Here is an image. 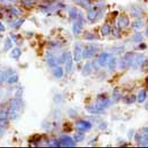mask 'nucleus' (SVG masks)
I'll use <instances>...</instances> for the list:
<instances>
[{
    "label": "nucleus",
    "mask_w": 148,
    "mask_h": 148,
    "mask_svg": "<svg viewBox=\"0 0 148 148\" xmlns=\"http://www.w3.org/2000/svg\"><path fill=\"white\" fill-rule=\"evenodd\" d=\"M23 102L19 98L12 99L10 102V107L8 110V116L12 119L15 120L21 116L23 112Z\"/></svg>",
    "instance_id": "nucleus-1"
},
{
    "label": "nucleus",
    "mask_w": 148,
    "mask_h": 148,
    "mask_svg": "<svg viewBox=\"0 0 148 148\" xmlns=\"http://www.w3.org/2000/svg\"><path fill=\"white\" fill-rule=\"evenodd\" d=\"M112 105V101L109 99H99L98 100L95 107L99 110H103L106 108L109 107Z\"/></svg>",
    "instance_id": "nucleus-2"
},
{
    "label": "nucleus",
    "mask_w": 148,
    "mask_h": 148,
    "mask_svg": "<svg viewBox=\"0 0 148 148\" xmlns=\"http://www.w3.org/2000/svg\"><path fill=\"white\" fill-rule=\"evenodd\" d=\"M97 49L95 45H90L83 51V58H90L94 56V54L97 52Z\"/></svg>",
    "instance_id": "nucleus-3"
},
{
    "label": "nucleus",
    "mask_w": 148,
    "mask_h": 148,
    "mask_svg": "<svg viewBox=\"0 0 148 148\" xmlns=\"http://www.w3.org/2000/svg\"><path fill=\"white\" fill-rule=\"evenodd\" d=\"M8 112L6 110L2 109L0 111V127L2 128L7 124L8 118Z\"/></svg>",
    "instance_id": "nucleus-4"
},
{
    "label": "nucleus",
    "mask_w": 148,
    "mask_h": 148,
    "mask_svg": "<svg viewBox=\"0 0 148 148\" xmlns=\"http://www.w3.org/2000/svg\"><path fill=\"white\" fill-rule=\"evenodd\" d=\"M60 143L65 147H74L75 145L72 138L67 135H63L60 138Z\"/></svg>",
    "instance_id": "nucleus-5"
},
{
    "label": "nucleus",
    "mask_w": 148,
    "mask_h": 148,
    "mask_svg": "<svg viewBox=\"0 0 148 148\" xmlns=\"http://www.w3.org/2000/svg\"><path fill=\"white\" fill-rule=\"evenodd\" d=\"M83 58V51H82V49L81 45H76L74 47V61L78 62L81 60Z\"/></svg>",
    "instance_id": "nucleus-6"
},
{
    "label": "nucleus",
    "mask_w": 148,
    "mask_h": 148,
    "mask_svg": "<svg viewBox=\"0 0 148 148\" xmlns=\"http://www.w3.org/2000/svg\"><path fill=\"white\" fill-rule=\"evenodd\" d=\"M77 129L80 131H88L91 128V124L88 121H78L76 124Z\"/></svg>",
    "instance_id": "nucleus-7"
},
{
    "label": "nucleus",
    "mask_w": 148,
    "mask_h": 148,
    "mask_svg": "<svg viewBox=\"0 0 148 148\" xmlns=\"http://www.w3.org/2000/svg\"><path fill=\"white\" fill-rule=\"evenodd\" d=\"M118 27L121 29H124V28L127 27L129 24V19L127 16H122L118 20Z\"/></svg>",
    "instance_id": "nucleus-8"
},
{
    "label": "nucleus",
    "mask_w": 148,
    "mask_h": 148,
    "mask_svg": "<svg viewBox=\"0 0 148 148\" xmlns=\"http://www.w3.org/2000/svg\"><path fill=\"white\" fill-rule=\"evenodd\" d=\"M47 62L51 66H57L59 61H58V58H57L56 57L54 56L53 54H51V53H47Z\"/></svg>",
    "instance_id": "nucleus-9"
},
{
    "label": "nucleus",
    "mask_w": 148,
    "mask_h": 148,
    "mask_svg": "<svg viewBox=\"0 0 148 148\" xmlns=\"http://www.w3.org/2000/svg\"><path fill=\"white\" fill-rule=\"evenodd\" d=\"M65 61H66V72L70 73L72 69V64H73V60L71 55V53L68 52L65 55Z\"/></svg>",
    "instance_id": "nucleus-10"
},
{
    "label": "nucleus",
    "mask_w": 148,
    "mask_h": 148,
    "mask_svg": "<svg viewBox=\"0 0 148 148\" xmlns=\"http://www.w3.org/2000/svg\"><path fill=\"white\" fill-rule=\"evenodd\" d=\"M109 57V55L107 53H103L102 55H100V56L99 57V59H98L99 64L101 66H105L107 64Z\"/></svg>",
    "instance_id": "nucleus-11"
},
{
    "label": "nucleus",
    "mask_w": 148,
    "mask_h": 148,
    "mask_svg": "<svg viewBox=\"0 0 148 148\" xmlns=\"http://www.w3.org/2000/svg\"><path fill=\"white\" fill-rule=\"evenodd\" d=\"M82 23L81 21H77L73 24V33L74 35H78L82 29Z\"/></svg>",
    "instance_id": "nucleus-12"
},
{
    "label": "nucleus",
    "mask_w": 148,
    "mask_h": 148,
    "mask_svg": "<svg viewBox=\"0 0 148 148\" xmlns=\"http://www.w3.org/2000/svg\"><path fill=\"white\" fill-rule=\"evenodd\" d=\"M137 140L139 142V144L140 146L148 147V135H147V134L139 136Z\"/></svg>",
    "instance_id": "nucleus-13"
},
{
    "label": "nucleus",
    "mask_w": 148,
    "mask_h": 148,
    "mask_svg": "<svg viewBox=\"0 0 148 148\" xmlns=\"http://www.w3.org/2000/svg\"><path fill=\"white\" fill-rule=\"evenodd\" d=\"M18 74L15 73H12L11 75L7 76V79H6V81H7L9 84H13L18 82Z\"/></svg>",
    "instance_id": "nucleus-14"
},
{
    "label": "nucleus",
    "mask_w": 148,
    "mask_h": 148,
    "mask_svg": "<svg viewBox=\"0 0 148 148\" xmlns=\"http://www.w3.org/2000/svg\"><path fill=\"white\" fill-rule=\"evenodd\" d=\"M91 71H92L91 64H90V63H88V64H86L84 65L83 70H82V74H83L84 76H89V75L91 73Z\"/></svg>",
    "instance_id": "nucleus-15"
},
{
    "label": "nucleus",
    "mask_w": 148,
    "mask_h": 148,
    "mask_svg": "<svg viewBox=\"0 0 148 148\" xmlns=\"http://www.w3.org/2000/svg\"><path fill=\"white\" fill-rule=\"evenodd\" d=\"M108 64H109V70H111V71H113V70H115L116 68V65H117V59L114 57L111 58L109 59V62H108Z\"/></svg>",
    "instance_id": "nucleus-16"
},
{
    "label": "nucleus",
    "mask_w": 148,
    "mask_h": 148,
    "mask_svg": "<svg viewBox=\"0 0 148 148\" xmlns=\"http://www.w3.org/2000/svg\"><path fill=\"white\" fill-rule=\"evenodd\" d=\"M53 75L56 78H61L63 76V70L60 66H56L53 70Z\"/></svg>",
    "instance_id": "nucleus-17"
},
{
    "label": "nucleus",
    "mask_w": 148,
    "mask_h": 148,
    "mask_svg": "<svg viewBox=\"0 0 148 148\" xmlns=\"http://www.w3.org/2000/svg\"><path fill=\"white\" fill-rule=\"evenodd\" d=\"M22 55V51H21V49H18V48H15V49H14L11 52V57H12V58L17 59L20 56Z\"/></svg>",
    "instance_id": "nucleus-18"
},
{
    "label": "nucleus",
    "mask_w": 148,
    "mask_h": 148,
    "mask_svg": "<svg viewBox=\"0 0 148 148\" xmlns=\"http://www.w3.org/2000/svg\"><path fill=\"white\" fill-rule=\"evenodd\" d=\"M132 28H135V29H140L144 27V22L140 20H138V21H135L132 23V25H131Z\"/></svg>",
    "instance_id": "nucleus-19"
},
{
    "label": "nucleus",
    "mask_w": 148,
    "mask_h": 148,
    "mask_svg": "<svg viewBox=\"0 0 148 148\" xmlns=\"http://www.w3.org/2000/svg\"><path fill=\"white\" fill-rule=\"evenodd\" d=\"M97 12H96L94 9L90 8V9L89 10V12H88V19L90 20V21H93V20H94L96 18H97Z\"/></svg>",
    "instance_id": "nucleus-20"
},
{
    "label": "nucleus",
    "mask_w": 148,
    "mask_h": 148,
    "mask_svg": "<svg viewBox=\"0 0 148 148\" xmlns=\"http://www.w3.org/2000/svg\"><path fill=\"white\" fill-rule=\"evenodd\" d=\"M146 92L144 91V90H142V91H140L139 92L138 97V101L139 103H143V102L145 101L146 99Z\"/></svg>",
    "instance_id": "nucleus-21"
},
{
    "label": "nucleus",
    "mask_w": 148,
    "mask_h": 148,
    "mask_svg": "<svg viewBox=\"0 0 148 148\" xmlns=\"http://www.w3.org/2000/svg\"><path fill=\"white\" fill-rule=\"evenodd\" d=\"M12 47V42L10 38H7L6 39V41H5V44H4V49L5 51H8Z\"/></svg>",
    "instance_id": "nucleus-22"
},
{
    "label": "nucleus",
    "mask_w": 148,
    "mask_h": 148,
    "mask_svg": "<svg viewBox=\"0 0 148 148\" xmlns=\"http://www.w3.org/2000/svg\"><path fill=\"white\" fill-rule=\"evenodd\" d=\"M142 9L140 8H134L131 11L132 15L135 17H139L142 14Z\"/></svg>",
    "instance_id": "nucleus-23"
},
{
    "label": "nucleus",
    "mask_w": 148,
    "mask_h": 148,
    "mask_svg": "<svg viewBox=\"0 0 148 148\" xmlns=\"http://www.w3.org/2000/svg\"><path fill=\"white\" fill-rule=\"evenodd\" d=\"M132 40L134 42H139L142 41L143 40L142 34L140 33H136V34H135L132 37Z\"/></svg>",
    "instance_id": "nucleus-24"
},
{
    "label": "nucleus",
    "mask_w": 148,
    "mask_h": 148,
    "mask_svg": "<svg viewBox=\"0 0 148 148\" xmlns=\"http://www.w3.org/2000/svg\"><path fill=\"white\" fill-rule=\"evenodd\" d=\"M110 32V27L109 25H104L101 29V33L103 36H107Z\"/></svg>",
    "instance_id": "nucleus-25"
},
{
    "label": "nucleus",
    "mask_w": 148,
    "mask_h": 148,
    "mask_svg": "<svg viewBox=\"0 0 148 148\" xmlns=\"http://www.w3.org/2000/svg\"><path fill=\"white\" fill-rule=\"evenodd\" d=\"M113 96L114 99L118 101V100H119L122 97V94L118 89H115L114 90V92H113Z\"/></svg>",
    "instance_id": "nucleus-26"
},
{
    "label": "nucleus",
    "mask_w": 148,
    "mask_h": 148,
    "mask_svg": "<svg viewBox=\"0 0 148 148\" xmlns=\"http://www.w3.org/2000/svg\"><path fill=\"white\" fill-rule=\"evenodd\" d=\"M88 110L90 112V113H100L103 112V110H99L97 109V107H88Z\"/></svg>",
    "instance_id": "nucleus-27"
},
{
    "label": "nucleus",
    "mask_w": 148,
    "mask_h": 148,
    "mask_svg": "<svg viewBox=\"0 0 148 148\" xmlns=\"http://www.w3.org/2000/svg\"><path fill=\"white\" fill-rule=\"evenodd\" d=\"M135 100H136L135 95H129L128 96V97H126V98H125V101L128 103H134V102L135 101Z\"/></svg>",
    "instance_id": "nucleus-28"
},
{
    "label": "nucleus",
    "mask_w": 148,
    "mask_h": 148,
    "mask_svg": "<svg viewBox=\"0 0 148 148\" xmlns=\"http://www.w3.org/2000/svg\"><path fill=\"white\" fill-rule=\"evenodd\" d=\"M7 76H8V74H6L2 70H0V82L6 81L7 79Z\"/></svg>",
    "instance_id": "nucleus-29"
},
{
    "label": "nucleus",
    "mask_w": 148,
    "mask_h": 148,
    "mask_svg": "<svg viewBox=\"0 0 148 148\" xmlns=\"http://www.w3.org/2000/svg\"><path fill=\"white\" fill-rule=\"evenodd\" d=\"M84 136L83 134H75L74 135V140H76V141H81V140H84Z\"/></svg>",
    "instance_id": "nucleus-30"
},
{
    "label": "nucleus",
    "mask_w": 148,
    "mask_h": 148,
    "mask_svg": "<svg viewBox=\"0 0 148 148\" xmlns=\"http://www.w3.org/2000/svg\"><path fill=\"white\" fill-rule=\"evenodd\" d=\"M24 19L19 20V21H18L17 22H15V23H14L13 24H12V27H19L20 26L22 25V23H24Z\"/></svg>",
    "instance_id": "nucleus-31"
},
{
    "label": "nucleus",
    "mask_w": 148,
    "mask_h": 148,
    "mask_svg": "<svg viewBox=\"0 0 148 148\" xmlns=\"http://www.w3.org/2000/svg\"><path fill=\"white\" fill-rule=\"evenodd\" d=\"M12 14H13L14 15H16V16H18L20 14V13H21L19 10H18V8H12Z\"/></svg>",
    "instance_id": "nucleus-32"
},
{
    "label": "nucleus",
    "mask_w": 148,
    "mask_h": 148,
    "mask_svg": "<svg viewBox=\"0 0 148 148\" xmlns=\"http://www.w3.org/2000/svg\"><path fill=\"white\" fill-rule=\"evenodd\" d=\"M70 14L71 17H72V18H76L77 15H78V14H77V11L75 9H73L72 11L70 12Z\"/></svg>",
    "instance_id": "nucleus-33"
},
{
    "label": "nucleus",
    "mask_w": 148,
    "mask_h": 148,
    "mask_svg": "<svg viewBox=\"0 0 148 148\" xmlns=\"http://www.w3.org/2000/svg\"><path fill=\"white\" fill-rule=\"evenodd\" d=\"M34 2H35L34 0H24V3L25 5H29L34 4Z\"/></svg>",
    "instance_id": "nucleus-34"
},
{
    "label": "nucleus",
    "mask_w": 148,
    "mask_h": 148,
    "mask_svg": "<svg viewBox=\"0 0 148 148\" xmlns=\"http://www.w3.org/2000/svg\"><path fill=\"white\" fill-rule=\"evenodd\" d=\"M5 30V27L1 22H0V31H4Z\"/></svg>",
    "instance_id": "nucleus-35"
},
{
    "label": "nucleus",
    "mask_w": 148,
    "mask_h": 148,
    "mask_svg": "<svg viewBox=\"0 0 148 148\" xmlns=\"http://www.w3.org/2000/svg\"><path fill=\"white\" fill-rule=\"evenodd\" d=\"M143 132L145 133H148V127H147V128H144V129H143Z\"/></svg>",
    "instance_id": "nucleus-36"
},
{
    "label": "nucleus",
    "mask_w": 148,
    "mask_h": 148,
    "mask_svg": "<svg viewBox=\"0 0 148 148\" xmlns=\"http://www.w3.org/2000/svg\"><path fill=\"white\" fill-rule=\"evenodd\" d=\"M145 108H146L147 110H148V101H147L146 104H145Z\"/></svg>",
    "instance_id": "nucleus-37"
},
{
    "label": "nucleus",
    "mask_w": 148,
    "mask_h": 148,
    "mask_svg": "<svg viewBox=\"0 0 148 148\" xmlns=\"http://www.w3.org/2000/svg\"><path fill=\"white\" fill-rule=\"evenodd\" d=\"M146 35H147V36L148 37V27H147V30H146Z\"/></svg>",
    "instance_id": "nucleus-38"
},
{
    "label": "nucleus",
    "mask_w": 148,
    "mask_h": 148,
    "mask_svg": "<svg viewBox=\"0 0 148 148\" xmlns=\"http://www.w3.org/2000/svg\"><path fill=\"white\" fill-rule=\"evenodd\" d=\"M0 130H1V127H0Z\"/></svg>",
    "instance_id": "nucleus-39"
}]
</instances>
